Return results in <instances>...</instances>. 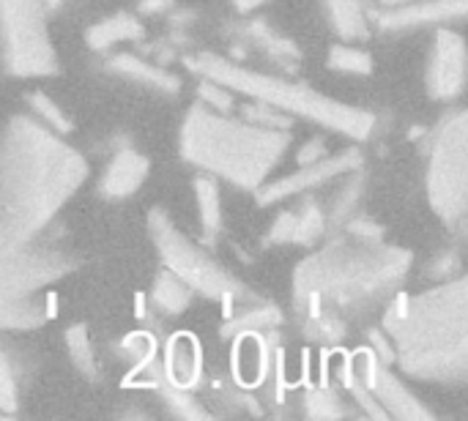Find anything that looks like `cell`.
<instances>
[{"mask_svg": "<svg viewBox=\"0 0 468 421\" xmlns=\"http://www.w3.org/2000/svg\"><path fill=\"white\" fill-rule=\"evenodd\" d=\"M291 148V132L228 118L208 104H192L178 132L181 159L244 192H255Z\"/></svg>", "mask_w": 468, "mask_h": 421, "instance_id": "277c9868", "label": "cell"}, {"mask_svg": "<svg viewBox=\"0 0 468 421\" xmlns=\"http://www.w3.org/2000/svg\"><path fill=\"white\" fill-rule=\"evenodd\" d=\"M44 0H0V63L11 77H47L58 55L47 30Z\"/></svg>", "mask_w": 468, "mask_h": 421, "instance_id": "9c48e42d", "label": "cell"}, {"mask_svg": "<svg viewBox=\"0 0 468 421\" xmlns=\"http://www.w3.org/2000/svg\"><path fill=\"white\" fill-rule=\"evenodd\" d=\"M304 408H307V416H315V419L346 416V408L340 405V397L332 389H313V392H307Z\"/></svg>", "mask_w": 468, "mask_h": 421, "instance_id": "4316f807", "label": "cell"}, {"mask_svg": "<svg viewBox=\"0 0 468 421\" xmlns=\"http://www.w3.org/2000/svg\"><path fill=\"white\" fill-rule=\"evenodd\" d=\"M343 378H351L359 384L384 411L387 419L400 421H431V411L409 392V386L384 364L370 348L359 351L343 370Z\"/></svg>", "mask_w": 468, "mask_h": 421, "instance_id": "30bf717a", "label": "cell"}, {"mask_svg": "<svg viewBox=\"0 0 468 421\" xmlns=\"http://www.w3.org/2000/svg\"><path fill=\"white\" fill-rule=\"evenodd\" d=\"M329 68H337V71H346V74H362L367 77L373 71V58L367 49H359V47H351V44H335L329 49V58H326Z\"/></svg>", "mask_w": 468, "mask_h": 421, "instance_id": "484cf974", "label": "cell"}, {"mask_svg": "<svg viewBox=\"0 0 468 421\" xmlns=\"http://www.w3.org/2000/svg\"><path fill=\"white\" fill-rule=\"evenodd\" d=\"M263 3H269V0H236V8H239L241 14H247V11H255V8H261Z\"/></svg>", "mask_w": 468, "mask_h": 421, "instance_id": "4dcf8cb0", "label": "cell"}, {"mask_svg": "<svg viewBox=\"0 0 468 421\" xmlns=\"http://www.w3.org/2000/svg\"><path fill=\"white\" fill-rule=\"evenodd\" d=\"M195 203H197V219H200L206 238H214L222 230V203H219V186L214 175L195 178Z\"/></svg>", "mask_w": 468, "mask_h": 421, "instance_id": "44dd1931", "label": "cell"}, {"mask_svg": "<svg viewBox=\"0 0 468 421\" xmlns=\"http://www.w3.org/2000/svg\"><path fill=\"white\" fill-rule=\"evenodd\" d=\"M66 351H69V359L74 364V370H80L88 381H96L99 378V362H96V351L90 345V337L85 332V326H71L66 332Z\"/></svg>", "mask_w": 468, "mask_h": 421, "instance_id": "cb8c5ba5", "label": "cell"}, {"mask_svg": "<svg viewBox=\"0 0 468 421\" xmlns=\"http://www.w3.org/2000/svg\"><path fill=\"white\" fill-rule=\"evenodd\" d=\"M148 159L132 148H123L118 151L110 164L104 167L101 173V181H99V195L107 197V200H123V197H132L148 178Z\"/></svg>", "mask_w": 468, "mask_h": 421, "instance_id": "5bb4252c", "label": "cell"}, {"mask_svg": "<svg viewBox=\"0 0 468 421\" xmlns=\"http://www.w3.org/2000/svg\"><path fill=\"white\" fill-rule=\"evenodd\" d=\"M159 362H162V373L167 384L178 389L189 392L203 378V353H200V345L189 334H176L165 348V359Z\"/></svg>", "mask_w": 468, "mask_h": 421, "instance_id": "2e32d148", "label": "cell"}, {"mask_svg": "<svg viewBox=\"0 0 468 421\" xmlns=\"http://www.w3.org/2000/svg\"><path fill=\"white\" fill-rule=\"evenodd\" d=\"M5 370H16L19 373V364L14 362V356L0 345V373H5Z\"/></svg>", "mask_w": 468, "mask_h": 421, "instance_id": "f546056e", "label": "cell"}, {"mask_svg": "<svg viewBox=\"0 0 468 421\" xmlns=\"http://www.w3.org/2000/svg\"><path fill=\"white\" fill-rule=\"evenodd\" d=\"M186 66L195 68L197 74H203L206 79L225 85L228 90H239L261 104H269L277 112L307 118L329 132H340L354 140H367L376 126V118L362 107L335 101L302 82H288V79H280L271 74L250 71V68H244L233 60H225L214 52H200V55L189 58Z\"/></svg>", "mask_w": 468, "mask_h": 421, "instance_id": "8992f818", "label": "cell"}, {"mask_svg": "<svg viewBox=\"0 0 468 421\" xmlns=\"http://www.w3.org/2000/svg\"><path fill=\"white\" fill-rule=\"evenodd\" d=\"M25 104L30 107V112H33V118L36 121H41L47 129H52V132H58V134H69L71 132V121H69V115L47 96V93H41V90H33V93H27L25 96Z\"/></svg>", "mask_w": 468, "mask_h": 421, "instance_id": "d4e9b609", "label": "cell"}, {"mask_svg": "<svg viewBox=\"0 0 468 421\" xmlns=\"http://www.w3.org/2000/svg\"><path fill=\"white\" fill-rule=\"evenodd\" d=\"M384 334L398 367L417 381L463 386L468 378V279L398 293L384 307Z\"/></svg>", "mask_w": 468, "mask_h": 421, "instance_id": "3957f363", "label": "cell"}, {"mask_svg": "<svg viewBox=\"0 0 468 421\" xmlns=\"http://www.w3.org/2000/svg\"><path fill=\"white\" fill-rule=\"evenodd\" d=\"M282 315L277 307H266V304H258L247 312H239L233 321H228L222 326V334L225 337H239V334H255V332H266V329H274L280 326Z\"/></svg>", "mask_w": 468, "mask_h": 421, "instance_id": "7402d4cb", "label": "cell"}, {"mask_svg": "<svg viewBox=\"0 0 468 421\" xmlns=\"http://www.w3.org/2000/svg\"><path fill=\"white\" fill-rule=\"evenodd\" d=\"M343 181L335 186V192L329 195V203L324 205V225H326V236H335V233H343V227L356 216L359 211V203L365 197V189H367V175L362 167H354L348 173L340 175Z\"/></svg>", "mask_w": 468, "mask_h": 421, "instance_id": "9a60e30c", "label": "cell"}, {"mask_svg": "<svg viewBox=\"0 0 468 421\" xmlns=\"http://www.w3.org/2000/svg\"><path fill=\"white\" fill-rule=\"evenodd\" d=\"M411 252L384 238L335 233L293 271V312L302 334L318 345L343 342L351 329L381 312L411 271Z\"/></svg>", "mask_w": 468, "mask_h": 421, "instance_id": "6da1fadb", "label": "cell"}, {"mask_svg": "<svg viewBox=\"0 0 468 421\" xmlns=\"http://www.w3.org/2000/svg\"><path fill=\"white\" fill-rule=\"evenodd\" d=\"M148 236L151 244L167 271H173L192 293L214 299V301H236V304H255L258 296L233 277L214 255L197 247L186 233L176 227V222L162 208L148 211Z\"/></svg>", "mask_w": 468, "mask_h": 421, "instance_id": "52a82bcc", "label": "cell"}, {"mask_svg": "<svg viewBox=\"0 0 468 421\" xmlns=\"http://www.w3.org/2000/svg\"><path fill=\"white\" fill-rule=\"evenodd\" d=\"M381 5H400V3H414V0H378Z\"/></svg>", "mask_w": 468, "mask_h": 421, "instance_id": "d6a6232c", "label": "cell"}, {"mask_svg": "<svg viewBox=\"0 0 468 421\" xmlns=\"http://www.w3.org/2000/svg\"><path fill=\"white\" fill-rule=\"evenodd\" d=\"M85 156L33 115L0 132V227L16 241L44 233L88 181Z\"/></svg>", "mask_w": 468, "mask_h": 421, "instance_id": "7a4b0ae2", "label": "cell"}, {"mask_svg": "<svg viewBox=\"0 0 468 421\" xmlns=\"http://www.w3.org/2000/svg\"><path fill=\"white\" fill-rule=\"evenodd\" d=\"M468 0H414L400 5H384L373 19L381 33H409L433 25L461 22L466 16Z\"/></svg>", "mask_w": 468, "mask_h": 421, "instance_id": "4fadbf2b", "label": "cell"}, {"mask_svg": "<svg viewBox=\"0 0 468 421\" xmlns=\"http://www.w3.org/2000/svg\"><path fill=\"white\" fill-rule=\"evenodd\" d=\"M428 203L447 227H461L468 211V121L452 112L436 129L428 156Z\"/></svg>", "mask_w": 468, "mask_h": 421, "instance_id": "ba28073f", "label": "cell"}, {"mask_svg": "<svg viewBox=\"0 0 468 421\" xmlns=\"http://www.w3.org/2000/svg\"><path fill=\"white\" fill-rule=\"evenodd\" d=\"M107 66H110L118 77L132 79V82H137V85H143V88L167 93V96L178 93V88H181V79L173 77L170 71H165V68H159V66H151V63H145V60H140V58H134V55H126V52L110 58Z\"/></svg>", "mask_w": 468, "mask_h": 421, "instance_id": "e0dca14e", "label": "cell"}, {"mask_svg": "<svg viewBox=\"0 0 468 421\" xmlns=\"http://www.w3.org/2000/svg\"><path fill=\"white\" fill-rule=\"evenodd\" d=\"M140 36H143L140 19H134L132 14H115V16H107V19L90 25L85 33V41L93 49H107V47H115L118 41H132Z\"/></svg>", "mask_w": 468, "mask_h": 421, "instance_id": "d6986e66", "label": "cell"}, {"mask_svg": "<svg viewBox=\"0 0 468 421\" xmlns=\"http://www.w3.org/2000/svg\"><path fill=\"white\" fill-rule=\"evenodd\" d=\"M324 14L335 36L346 44L365 41L370 36V22L362 0H324Z\"/></svg>", "mask_w": 468, "mask_h": 421, "instance_id": "ac0fdd59", "label": "cell"}, {"mask_svg": "<svg viewBox=\"0 0 468 421\" xmlns=\"http://www.w3.org/2000/svg\"><path fill=\"white\" fill-rule=\"evenodd\" d=\"M293 238L291 244L299 247H315L324 236H326V225H324V208L315 205L313 200H304L296 211H293Z\"/></svg>", "mask_w": 468, "mask_h": 421, "instance_id": "603a6c76", "label": "cell"}, {"mask_svg": "<svg viewBox=\"0 0 468 421\" xmlns=\"http://www.w3.org/2000/svg\"><path fill=\"white\" fill-rule=\"evenodd\" d=\"M200 96H203V104H208L217 112H228L233 107V99H230L228 88L219 85V82H214V79H206L200 85Z\"/></svg>", "mask_w": 468, "mask_h": 421, "instance_id": "83f0119b", "label": "cell"}, {"mask_svg": "<svg viewBox=\"0 0 468 421\" xmlns=\"http://www.w3.org/2000/svg\"><path fill=\"white\" fill-rule=\"evenodd\" d=\"M60 3H63V0H44L47 11H58V8H60Z\"/></svg>", "mask_w": 468, "mask_h": 421, "instance_id": "1f68e13d", "label": "cell"}, {"mask_svg": "<svg viewBox=\"0 0 468 421\" xmlns=\"http://www.w3.org/2000/svg\"><path fill=\"white\" fill-rule=\"evenodd\" d=\"M354 167H362V153L359 148H348L337 156H321L310 164H302L299 173L288 175V178H280V181H266L263 186L255 189L258 195V203L261 205H271V203H280L291 195H304L326 181H337L343 173L354 170Z\"/></svg>", "mask_w": 468, "mask_h": 421, "instance_id": "7c38bea8", "label": "cell"}, {"mask_svg": "<svg viewBox=\"0 0 468 421\" xmlns=\"http://www.w3.org/2000/svg\"><path fill=\"white\" fill-rule=\"evenodd\" d=\"M77 263V252L55 222L27 241L5 236L0 227V332L44 326L49 318L44 288L69 277Z\"/></svg>", "mask_w": 468, "mask_h": 421, "instance_id": "5b68a950", "label": "cell"}, {"mask_svg": "<svg viewBox=\"0 0 468 421\" xmlns=\"http://www.w3.org/2000/svg\"><path fill=\"white\" fill-rule=\"evenodd\" d=\"M425 85L433 101H452L466 88V41L452 27H439L428 55Z\"/></svg>", "mask_w": 468, "mask_h": 421, "instance_id": "8fae6325", "label": "cell"}, {"mask_svg": "<svg viewBox=\"0 0 468 421\" xmlns=\"http://www.w3.org/2000/svg\"><path fill=\"white\" fill-rule=\"evenodd\" d=\"M321 156H326L324 140H310V142L296 153V162H299V164H310V162H315V159H321Z\"/></svg>", "mask_w": 468, "mask_h": 421, "instance_id": "f1b7e54d", "label": "cell"}, {"mask_svg": "<svg viewBox=\"0 0 468 421\" xmlns=\"http://www.w3.org/2000/svg\"><path fill=\"white\" fill-rule=\"evenodd\" d=\"M192 290L167 268H162L151 288V307L162 315H181L192 304Z\"/></svg>", "mask_w": 468, "mask_h": 421, "instance_id": "ffe728a7", "label": "cell"}]
</instances>
